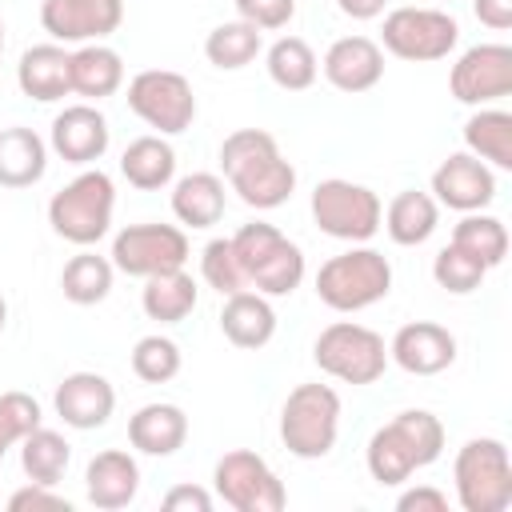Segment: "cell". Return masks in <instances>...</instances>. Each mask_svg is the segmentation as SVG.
Instances as JSON below:
<instances>
[{"instance_id":"cell-22","label":"cell","mask_w":512,"mask_h":512,"mask_svg":"<svg viewBox=\"0 0 512 512\" xmlns=\"http://www.w3.org/2000/svg\"><path fill=\"white\" fill-rule=\"evenodd\" d=\"M84 480H88V500L96 508H124L140 488V468L128 452L108 448V452L88 460Z\"/></svg>"},{"instance_id":"cell-19","label":"cell","mask_w":512,"mask_h":512,"mask_svg":"<svg viewBox=\"0 0 512 512\" xmlns=\"http://www.w3.org/2000/svg\"><path fill=\"white\" fill-rule=\"evenodd\" d=\"M112 404H116V392L96 372H72L56 388V412L72 428H100L112 416Z\"/></svg>"},{"instance_id":"cell-30","label":"cell","mask_w":512,"mask_h":512,"mask_svg":"<svg viewBox=\"0 0 512 512\" xmlns=\"http://www.w3.org/2000/svg\"><path fill=\"white\" fill-rule=\"evenodd\" d=\"M436 228V200L428 192H396L388 204V236L396 244H424Z\"/></svg>"},{"instance_id":"cell-1","label":"cell","mask_w":512,"mask_h":512,"mask_svg":"<svg viewBox=\"0 0 512 512\" xmlns=\"http://www.w3.org/2000/svg\"><path fill=\"white\" fill-rule=\"evenodd\" d=\"M440 448L444 424L424 408H408L368 440V472L380 484H400L408 480V472L432 464Z\"/></svg>"},{"instance_id":"cell-27","label":"cell","mask_w":512,"mask_h":512,"mask_svg":"<svg viewBox=\"0 0 512 512\" xmlns=\"http://www.w3.org/2000/svg\"><path fill=\"white\" fill-rule=\"evenodd\" d=\"M192 308H196V280L184 268H168V272L148 276V284H144V312L152 320L176 324Z\"/></svg>"},{"instance_id":"cell-17","label":"cell","mask_w":512,"mask_h":512,"mask_svg":"<svg viewBox=\"0 0 512 512\" xmlns=\"http://www.w3.org/2000/svg\"><path fill=\"white\" fill-rule=\"evenodd\" d=\"M228 180H232V188L240 192L244 204H252V208H276V204H284L292 196L296 168L280 152H268L260 160H248V164L232 168Z\"/></svg>"},{"instance_id":"cell-23","label":"cell","mask_w":512,"mask_h":512,"mask_svg":"<svg viewBox=\"0 0 512 512\" xmlns=\"http://www.w3.org/2000/svg\"><path fill=\"white\" fill-rule=\"evenodd\" d=\"M16 80L24 88V96L32 100H60L72 92V80H68V52L56 48V44H36L20 56V68H16Z\"/></svg>"},{"instance_id":"cell-26","label":"cell","mask_w":512,"mask_h":512,"mask_svg":"<svg viewBox=\"0 0 512 512\" xmlns=\"http://www.w3.org/2000/svg\"><path fill=\"white\" fill-rule=\"evenodd\" d=\"M44 176V140L32 128H4L0 132V184L28 188Z\"/></svg>"},{"instance_id":"cell-12","label":"cell","mask_w":512,"mask_h":512,"mask_svg":"<svg viewBox=\"0 0 512 512\" xmlns=\"http://www.w3.org/2000/svg\"><path fill=\"white\" fill-rule=\"evenodd\" d=\"M112 260L128 276H156L168 268H184L188 236L172 224H128L112 240Z\"/></svg>"},{"instance_id":"cell-8","label":"cell","mask_w":512,"mask_h":512,"mask_svg":"<svg viewBox=\"0 0 512 512\" xmlns=\"http://www.w3.org/2000/svg\"><path fill=\"white\" fill-rule=\"evenodd\" d=\"M312 216L320 232L340 240H368L380 228V200L352 180H320L312 192Z\"/></svg>"},{"instance_id":"cell-13","label":"cell","mask_w":512,"mask_h":512,"mask_svg":"<svg viewBox=\"0 0 512 512\" xmlns=\"http://www.w3.org/2000/svg\"><path fill=\"white\" fill-rule=\"evenodd\" d=\"M512 92V48L476 44L452 68V96L460 104H488Z\"/></svg>"},{"instance_id":"cell-35","label":"cell","mask_w":512,"mask_h":512,"mask_svg":"<svg viewBox=\"0 0 512 512\" xmlns=\"http://www.w3.org/2000/svg\"><path fill=\"white\" fill-rule=\"evenodd\" d=\"M204 52H208V60L216 68H244L260 52V28L248 24V20H228V24L208 32Z\"/></svg>"},{"instance_id":"cell-16","label":"cell","mask_w":512,"mask_h":512,"mask_svg":"<svg viewBox=\"0 0 512 512\" xmlns=\"http://www.w3.org/2000/svg\"><path fill=\"white\" fill-rule=\"evenodd\" d=\"M432 192H436L448 208L472 212V208H484V204L496 196V180H492V172H488L476 156L456 152V156H448V160L432 172Z\"/></svg>"},{"instance_id":"cell-4","label":"cell","mask_w":512,"mask_h":512,"mask_svg":"<svg viewBox=\"0 0 512 512\" xmlns=\"http://www.w3.org/2000/svg\"><path fill=\"white\" fill-rule=\"evenodd\" d=\"M456 492L464 512H504L512 504V460L492 436L468 440L456 456Z\"/></svg>"},{"instance_id":"cell-48","label":"cell","mask_w":512,"mask_h":512,"mask_svg":"<svg viewBox=\"0 0 512 512\" xmlns=\"http://www.w3.org/2000/svg\"><path fill=\"white\" fill-rule=\"evenodd\" d=\"M4 316H8V308H4V296H0V328H4Z\"/></svg>"},{"instance_id":"cell-3","label":"cell","mask_w":512,"mask_h":512,"mask_svg":"<svg viewBox=\"0 0 512 512\" xmlns=\"http://www.w3.org/2000/svg\"><path fill=\"white\" fill-rule=\"evenodd\" d=\"M336 420H340V396L328 384H300L288 392L280 412V440L288 452L316 460L332 452L336 444Z\"/></svg>"},{"instance_id":"cell-31","label":"cell","mask_w":512,"mask_h":512,"mask_svg":"<svg viewBox=\"0 0 512 512\" xmlns=\"http://www.w3.org/2000/svg\"><path fill=\"white\" fill-rule=\"evenodd\" d=\"M20 460H24V472H28L32 484H48V488H52V484L64 476V468H68V440H64L60 432L36 424V428L24 436Z\"/></svg>"},{"instance_id":"cell-28","label":"cell","mask_w":512,"mask_h":512,"mask_svg":"<svg viewBox=\"0 0 512 512\" xmlns=\"http://www.w3.org/2000/svg\"><path fill=\"white\" fill-rule=\"evenodd\" d=\"M172 212L192 224V228H208L220 220L224 212V184L212 176V172H192L176 184L172 192Z\"/></svg>"},{"instance_id":"cell-46","label":"cell","mask_w":512,"mask_h":512,"mask_svg":"<svg viewBox=\"0 0 512 512\" xmlns=\"http://www.w3.org/2000/svg\"><path fill=\"white\" fill-rule=\"evenodd\" d=\"M476 16L488 28H512V0H476Z\"/></svg>"},{"instance_id":"cell-42","label":"cell","mask_w":512,"mask_h":512,"mask_svg":"<svg viewBox=\"0 0 512 512\" xmlns=\"http://www.w3.org/2000/svg\"><path fill=\"white\" fill-rule=\"evenodd\" d=\"M236 12L256 28H284L296 12V0H236Z\"/></svg>"},{"instance_id":"cell-47","label":"cell","mask_w":512,"mask_h":512,"mask_svg":"<svg viewBox=\"0 0 512 512\" xmlns=\"http://www.w3.org/2000/svg\"><path fill=\"white\" fill-rule=\"evenodd\" d=\"M348 16H356V20H372V16H380V8H384V0H336Z\"/></svg>"},{"instance_id":"cell-43","label":"cell","mask_w":512,"mask_h":512,"mask_svg":"<svg viewBox=\"0 0 512 512\" xmlns=\"http://www.w3.org/2000/svg\"><path fill=\"white\" fill-rule=\"evenodd\" d=\"M12 512H68V500L64 496H52L48 484H28L20 488L12 500H8Z\"/></svg>"},{"instance_id":"cell-29","label":"cell","mask_w":512,"mask_h":512,"mask_svg":"<svg viewBox=\"0 0 512 512\" xmlns=\"http://www.w3.org/2000/svg\"><path fill=\"white\" fill-rule=\"evenodd\" d=\"M120 168H124L128 184H136V188L152 192V188H160V184H168V180H172L176 152H172L160 136H140V140H132V144L124 148Z\"/></svg>"},{"instance_id":"cell-25","label":"cell","mask_w":512,"mask_h":512,"mask_svg":"<svg viewBox=\"0 0 512 512\" xmlns=\"http://www.w3.org/2000/svg\"><path fill=\"white\" fill-rule=\"evenodd\" d=\"M68 80H72V92L100 100V96H112L120 88L124 64H120V56L112 48L88 44V48H80V52L68 56Z\"/></svg>"},{"instance_id":"cell-14","label":"cell","mask_w":512,"mask_h":512,"mask_svg":"<svg viewBox=\"0 0 512 512\" xmlns=\"http://www.w3.org/2000/svg\"><path fill=\"white\" fill-rule=\"evenodd\" d=\"M124 4L120 0H44L40 24L56 40H88V36H108L120 28Z\"/></svg>"},{"instance_id":"cell-10","label":"cell","mask_w":512,"mask_h":512,"mask_svg":"<svg viewBox=\"0 0 512 512\" xmlns=\"http://www.w3.org/2000/svg\"><path fill=\"white\" fill-rule=\"evenodd\" d=\"M460 40V24L436 8H396L384 16V48L400 60H440Z\"/></svg>"},{"instance_id":"cell-15","label":"cell","mask_w":512,"mask_h":512,"mask_svg":"<svg viewBox=\"0 0 512 512\" xmlns=\"http://www.w3.org/2000/svg\"><path fill=\"white\" fill-rule=\"evenodd\" d=\"M392 356L404 372L412 376H432V372H444L452 360H456V336L432 320H412L396 332L392 340Z\"/></svg>"},{"instance_id":"cell-40","label":"cell","mask_w":512,"mask_h":512,"mask_svg":"<svg viewBox=\"0 0 512 512\" xmlns=\"http://www.w3.org/2000/svg\"><path fill=\"white\" fill-rule=\"evenodd\" d=\"M40 424V404L28 392H0V460L4 448L24 440Z\"/></svg>"},{"instance_id":"cell-39","label":"cell","mask_w":512,"mask_h":512,"mask_svg":"<svg viewBox=\"0 0 512 512\" xmlns=\"http://www.w3.org/2000/svg\"><path fill=\"white\" fill-rule=\"evenodd\" d=\"M200 268H204V280L220 292V296H228V292H240L248 280H244V268H240V260H236V252H232V240H208L204 244V256H200Z\"/></svg>"},{"instance_id":"cell-45","label":"cell","mask_w":512,"mask_h":512,"mask_svg":"<svg viewBox=\"0 0 512 512\" xmlns=\"http://www.w3.org/2000/svg\"><path fill=\"white\" fill-rule=\"evenodd\" d=\"M396 508H400V512H444L448 500H444L440 488H412V492H404V496L396 500Z\"/></svg>"},{"instance_id":"cell-41","label":"cell","mask_w":512,"mask_h":512,"mask_svg":"<svg viewBox=\"0 0 512 512\" xmlns=\"http://www.w3.org/2000/svg\"><path fill=\"white\" fill-rule=\"evenodd\" d=\"M268 152H276V136L272 132H264V128H240V132H232L220 144V164H224V172H232V168H240L248 160H260Z\"/></svg>"},{"instance_id":"cell-6","label":"cell","mask_w":512,"mask_h":512,"mask_svg":"<svg viewBox=\"0 0 512 512\" xmlns=\"http://www.w3.org/2000/svg\"><path fill=\"white\" fill-rule=\"evenodd\" d=\"M112 180L104 172H80L72 184H64L52 204H48V220L52 228L72 240V244H96L108 232L112 220Z\"/></svg>"},{"instance_id":"cell-7","label":"cell","mask_w":512,"mask_h":512,"mask_svg":"<svg viewBox=\"0 0 512 512\" xmlns=\"http://www.w3.org/2000/svg\"><path fill=\"white\" fill-rule=\"evenodd\" d=\"M312 356L328 376H340L348 384H372L384 372V340L372 328L348 320L328 324L316 336Z\"/></svg>"},{"instance_id":"cell-21","label":"cell","mask_w":512,"mask_h":512,"mask_svg":"<svg viewBox=\"0 0 512 512\" xmlns=\"http://www.w3.org/2000/svg\"><path fill=\"white\" fill-rule=\"evenodd\" d=\"M220 328L236 348H260L276 332V312L260 292L240 288V292H228L220 308Z\"/></svg>"},{"instance_id":"cell-20","label":"cell","mask_w":512,"mask_h":512,"mask_svg":"<svg viewBox=\"0 0 512 512\" xmlns=\"http://www.w3.org/2000/svg\"><path fill=\"white\" fill-rule=\"evenodd\" d=\"M380 72H384V52L368 36H344L324 56V76L340 92H364L380 80Z\"/></svg>"},{"instance_id":"cell-11","label":"cell","mask_w":512,"mask_h":512,"mask_svg":"<svg viewBox=\"0 0 512 512\" xmlns=\"http://www.w3.org/2000/svg\"><path fill=\"white\" fill-rule=\"evenodd\" d=\"M216 492L240 512H280L288 492L276 472L248 448H232L216 464Z\"/></svg>"},{"instance_id":"cell-44","label":"cell","mask_w":512,"mask_h":512,"mask_svg":"<svg viewBox=\"0 0 512 512\" xmlns=\"http://www.w3.org/2000/svg\"><path fill=\"white\" fill-rule=\"evenodd\" d=\"M208 508H212V496L196 484H176L164 496V512H208Z\"/></svg>"},{"instance_id":"cell-9","label":"cell","mask_w":512,"mask_h":512,"mask_svg":"<svg viewBox=\"0 0 512 512\" xmlns=\"http://www.w3.org/2000/svg\"><path fill=\"white\" fill-rule=\"evenodd\" d=\"M128 108L144 124H152L160 132H184L192 124V116H196V96H192V84L180 72L148 68V72L132 76Z\"/></svg>"},{"instance_id":"cell-2","label":"cell","mask_w":512,"mask_h":512,"mask_svg":"<svg viewBox=\"0 0 512 512\" xmlns=\"http://www.w3.org/2000/svg\"><path fill=\"white\" fill-rule=\"evenodd\" d=\"M232 252L244 268V280L256 284L260 292L268 296H284L300 284L304 276V256L300 248L272 224H244L236 236H232Z\"/></svg>"},{"instance_id":"cell-38","label":"cell","mask_w":512,"mask_h":512,"mask_svg":"<svg viewBox=\"0 0 512 512\" xmlns=\"http://www.w3.org/2000/svg\"><path fill=\"white\" fill-rule=\"evenodd\" d=\"M484 272H488V268H484L472 252H464V248H456V244L440 248V252H436V264H432L436 284L448 288V292H472V288H480Z\"/></svg>"},{"instance_id":"cell-18","label":"cell","mask_w":512,"mask_h":512,"mask_svg":"<svg viewBox=\"0 0 512 512\" xmlns=\"http://www.w3.org/2000/svg\"><path fill=\"white\" fill-rule=\"evenodd\" d=\"M52 148L68 164H88L108 148V120L92 104H72L52 120Z\"/></svg>"},{"instance_id":"cell-33","label":"cell","mask_w":512,"mask_h":512,"mask_svg":"<svg viewBox=\"0 0 512 512\" xmlns=\"http://www.w3.org/2000/svg\"><path fill=\"white\" fill-rule=\"evenodd\" d=\"M464 140L476 156L492 160L496 168H512V116L508 112H476L464 124Z\"/></svg>"},{"instance_id":"cell-24","label":"cell","mask_w":512,"mask_h":512,"mask_svg":"<svg viewBox=\"0 0 512 512\" xmlns=\"http://www.w3.org/2000/svg\"><path fill=\"white\" fill-rule=\"evenodd\" d=\"M188 436V420L176 404H144L132 420H128V440L132 448L148 452V456H168L184 444Z\"/></svg>"},{"instance_id":"cell-36","label":"cell","mask_w":512,"mask_h":512,"mask_svg":"<svg viewBox=\"0 0 512 512\" xmlns=\"http://www.w3.org/2000/svg\"><path fill=\"white\" fill-rule=\"evenodd\" d=\"M452 244L464 248V252H472L484 268H492L508 252V232H504V224L496 216H464L452 228Z\"/></svg>"},{"instance_id":"cell-49","label":"cell","mask_w":512,"mask_h":512,"mask_svg":"<svg viewBox=\"0 0 512 512\" xmlns=\"http://www.w3.org/2000/svg\"><path fill=\"white\" fill-rule=\"evenodd\" d=\"M0 52H4V24H0Z\"/></svg>"},{"instance_id":"cell-37","label":"cell","mask_w":512,"mask_h":512,"mask_svg":"<svg viewBox=\"0 0 512 512\" xmlns=\"http://www.w3.org/2000/svg\"><path fill=\"white\" fill-rule=\"evenodd\" d=\"M132 372L144 384H164L180 372V348L168 336H144L132 348Z\"/></svg>"},{"instance_id":"cell-32","label":"cell","mask_w":512,"mask_h":512,"mask_svg":"<svg viewBox=\"0 0 512 512\" xmlns=\"http://www.w3.org/2000/svg\"><path fill=\"white\" fill-rule=\"evenodd\" d=\"M268 76L288 88V92H300L316 80V52L308 48V40L300 36H280L272 48H268Z\"/></svg>"},{"instance_id":"cell-5","label":"cell","mask_w":512,"mask_h":512,"mask_svg":"<svg viewBox=\"0 0 512 512\" xmlns=\"http://www.w3.org/2000/svg\"><path fill=\"white\" fill-rule=\"evenodd\" d=\"M388 288H392V268L372 248L340 252L328 264H320V272H316V296L336 312L364 308V304L380 300Z\"/></svg>"},{"instance_id":"cell-34","label":"cell","mask_w":512,"mask_h":512,"mask_svg":"<svg viewBox=\"0 0 512 512\" xmlns=\"http://www.w3.org/2000/svg\"><path fill=\"white\" fill-rule=\"evenodd\" d=\"M60 288L72 304H100L112 288V264L96 252H80L64 264V276H60Z\"/></svg>"}]
</instances>
